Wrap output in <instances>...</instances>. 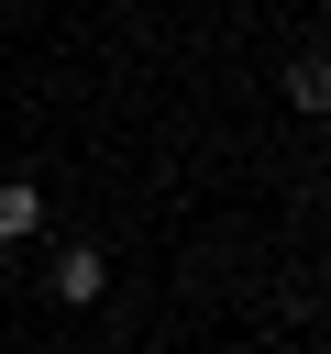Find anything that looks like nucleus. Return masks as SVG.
Segmentation results:
<instances>
[{"mask_svg": "<svg viewBox=\"0 0 331 354\" xmlns=\"http://www.w3.org/2000/svg\"><path fill=\"white\" fill-rule=\"evenodd\" d=\"M99 288H110V266H99L88 243H66V254H55V299H66V310H88Z\"/></svg>", "mask_w": 331, "mask_h": 354, "instance_id": "nucleus-1", "label": "nucleus"}, {"mask_svg": "<svg viewBox=\"0 0 331 354\" xmlns=\"http://www.w3.org/2000/svg\"><path fill=\"white\" fill-rule=\"evenodd\" d=\"M287 100H298V111H331V44H309V55L287 66Z\"/></svg>", "mask_w": 331, "mask_h": 354, "instance_id": "nucleus-2", "label": "nucleus"}, {"mask_svg": "<svg viewBox=\"0 0 331 354\" xmlns=\"http://www.w3.org/2000/svg\"><path fill=\"white\" fill-rule=\"evenodd\" d=\"M44 221V188H22V177H0V243H22Z\"/></svg>", "mask_w": 331, "mask_h": 354, "instance_id": "nucleus-3", "label": "nucleus"}]
</instances>
